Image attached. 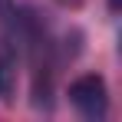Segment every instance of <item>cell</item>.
I'll use <instances>...</instances> for the list:
<instances>
[{
  "label": "cell",
  "mask_w": 122,
  "mask_h": 122,
  "mask_svg": "<svg viewBox=\"0 0 122 122\" xmlns=\"http://www.w3.org/2000/svg\"><path fill=\"white\" fill-rule=\"evenodd\" d=\"M60 3H69V7H79L82 0H60Z\"/></svg>",
  "instance_id": "cell-4"
},
{
  "label": "cell",
  "mask_w": 122,
  "mask_h": 122,
  "mask_svg": "<svg viewBox=\"0 0 122 122\" xmlns=\"http://www.w3.org/2000/svg\"><path fill=\"white\" fill-rule=\"evenodd\" d=\"M69 102L76 106V112H79L82 119H89V122L106 119V112H109L106 79H102L99 73H86L79 79H73L69 82Z\"/></svg>",
  "instance_id": "cell-1"
},
{
  "label": "cell",
  "mask_w": 122,
  "mask_h": 122,
  "mask_svg": "<svg viewBox=\"0 0 122 122\" xmlns=\"http://www.w3.org/2000/svg\"><path fill=\"white\" fill-rule=\"evenodd\" d=\"M13 89H17V50H13L10 36H3L0 40V99L10 102Z\"/></svg>",
  "instance_id": "cell-2"
},
{
  "label": "cell",
  "mask_w": 122,
  "mask_h": 122,
  "mask_svg": "<svg viewBox=\"0 0 122 122\" xmlns=\"http://www.w3.org/2000/svg\"><path fill=\"white\" fill-rule=\"evenodd\" d=\"M109 10L116 13V10H119V0H109Z\"/></svg>",
  "instance_id": "cell-3"
}]
</instances>
